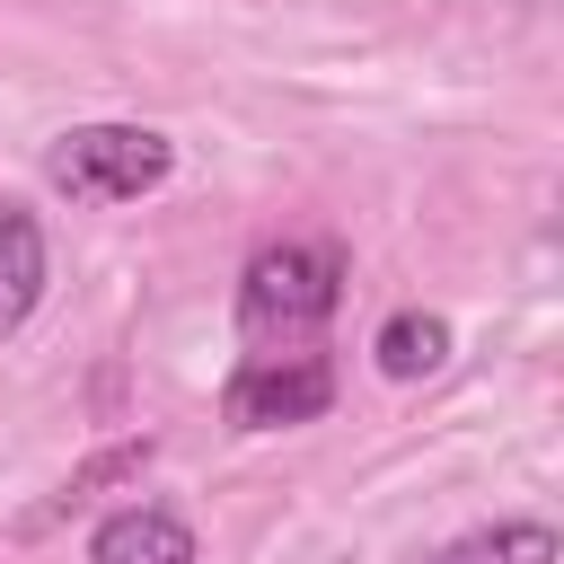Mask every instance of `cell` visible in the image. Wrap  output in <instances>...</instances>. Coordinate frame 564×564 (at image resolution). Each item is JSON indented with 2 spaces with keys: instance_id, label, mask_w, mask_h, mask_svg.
<instances>
[{
  "instance_id": "obj_7",
  "label": "cell",
  "mask_w": 564,
  "mask_h": 564,
  "mask_svg": "<svg viewBox=\"0 0 564 564\" xmlns=\"http://www.w3.org/2000/svg\"><path fill=\"white\" fill-rule=\"evenodd\" d=\"M423 564H555V529H546V520H502V529L449 538V546L423 555Z\"/></svg>"
},
{
  "instance_id": "obj_6",
  "label": "cell",
  "mask_w": 564,
  "mask_h": 564,
  "mask_svg": "<svg viewBox=\"0 0 564 564\" xmlns=\"http://www.w3.org/2000/svg\"><path fill=\"white\" fill-rule=\"evenodd\" d=\"M370 352H379V370H388V379H423V370H441V361H449V326H441L432 308H397V317L370 335Z\"/></svg>"
},
{
  "instance_id": "obj_1",
  "label": "cell",
  "mask_w": 564,
  "mask_h": 564,
  "mask_svg": "<svg viewBox=\"0 0 564 564\" xmlns=\"http://www.w3.org/2000/svg\"><path fill=\"white\" fill-rule=\"evenodd\" d=\"M335 300H344V256L282 238V247H264V256L247 264V282H238V335L291 352V344H308V335L335 317Z\"/></svg>"
},
{
  "instance_id": "obj_5",
  "label": "cell",
  "mask_w": 564,
  "mask_h": 564,
  "mask_svg": "<svg viewBox=\"0 0 564 564\" xmlns=\"http://www.w3.org/2000/svg\"><path fill=\"white\" fill-rule=\"evenodd\" d=\"M44 300V229L26 203H0V335H18Z\"/></svg>"
},
{
  "instance_id": "obj_3",
  "label": "cell",
  "mask_w": 564,
  "mask_h": 564,
  "mask_svg": "<svg viewBox=\"0 0 564 564\" xmlns=\"http://www.w3.org/2000/svg\"><path fill=\"white\" fill-rule=\"evenodd\" d=\"M335 405V370L317 352H264L220 388V414L238 432H282V423H317Z\"/></svg>"
},
{
  "instance_id": "obj_2",
  "label": "cell",
  "mask_w": 564,
  "mask_h": 564,
  "mask_svg": "<svg viewBox=\"0 0 564 564\" xmlns=\"http://www.w3.org/2000/svg\"><path fill=\"white\" fill-rule=\"evenodd\" d=\"M167 167H176V141L150 123H70L44 150V176L70 203H141L150 185H167Z\"/></svg>"
},
{
  "instance_id": "obj_4",
  "label": "cell",
  "mask_w": 564,
  "mask_h": 564,
  "mask_svg": "<svg viewBox=\"0 0 564 564\" xmlns=\"http://www.w3.org/2000/svg\"><path fill=\"white\" fill-rule=\"evenodd\" d=\"M88 564H194V529L176 511H159V502H132V511L97 520Z\"/></svg>"
}]
</instances>
